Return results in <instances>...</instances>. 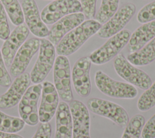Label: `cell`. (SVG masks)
<instances>
[{"label": "cell", "instance_id": "obj_1", "mask_svg": "<svg viewBox=\"0 0 155 138\" xmlns=\"http://www.w3.org/2000/svg\"><path fill=\"white\" fill-rule=\"evenodd\" d=\"M102 24L94 19L84 21L67 33L56 47V53L61 56H69L75 53L92 36L97 33Z\"/></svg>", "mask_w": 155, "mask_h": 138}, {"label": "cell", "instance_id": "obj_2", "mask_svg": "<svg viewBox=\"0 0 155 138\" xmlns=\"http://www.w3.org/2000/svg\"><path fill=\"white\" fill-rule=\"evenodd\" d=\"M131 36V31L123 29L109 39L101 47L93 51L89 58L96 65L104 64L114 58L128 43Z\"/></svg>", "mask_w": 155, "mask_h": 138}, {"label": "cell", "instance_id": "obj_3", "mask_svg": "<svg viewBox=\"0 0 155 138\" xmlns=\"http://www.w3.org/2000/svg\"><path fill=\"white\" fill-rule=\"evenodd\" d=\"M94 81L101 92L111 97L134 99L137 95V90L134 85L115 80L101 70L96 72Z\"/></svg>", "mask_w": 155, "mask_h": 138}, {"label": "cell", "instance_id": "obj_4", "mask_svg": "<svg viewBox=\"0 0 155 138\" xmlns=\"http://www.w3.org/2000/svg\"><path fill=\"white\" fill-rule=\"evenodd\" d=\"M39 50L38 57L30 74L31 81L35 84L44 81L53 67L56 59L54 46L48 39H40Z\"/></svg>", "mask_w": 155, "mask_h": 138}, {"label": "cell", "instance_id": "obj_5", "mask_svg": "<svg viewBox=\"0 0 155 138\" xmlns=\"http://www.w3.org/2000/svg\"><path fill=\"white\" fill-rule=\"evenodd\" d=\"M113 67L116 73L122 79L142 90H147L152 84L149 75L134 67L122 53H119L114 58Z\"/></svg>", "mask_w": 155, "mask_h": 138}, {"label": "cell", "instance_id": "obj_6", "mask_svg": "<svg viewBox=\"0 0 155 138\" xmlns=\"http://www.w3.org/2000/svg\"><path fill=\"white\" fill-rule=\"evenodd\" d=\"M87 107L93 113L106 117L120 127H125L128 122L129 117L126 110L114 102L92 97L87 100Z\"/></svg>", "mask_w": 155, "mask_h": 138}, {"label": "cell", "instance_id": "obj_7", "mask_svg": "<svg viewBox=\"0 0 155 138\" xmlns=\"http://www.w3.org/2000/svg\"><path fill=\"white\" fill-rule=\"evenodd\" d=\"M71 77L68 59L67 56L59 55L56 58L53 65V81L59 96L64 102L73 100Z\"/></svg>", "mask_w": 155, "mask_h": 138}, {"label": "cell", "instance_id": "obj_8", "mask_svg": "<svg viewBox=\"0 0 155 138\" xmlns=\"http://www.w3.org/2000/svg\"><path fill=\"white\" fill-rule=\"evenodd\" d=\"M42 85L37 84L27 88L18 105V112L25 123L35 126L39 122L38 102L41 94Z\"/></svg>", "mask_w": 155, "mask_h": 138}, {"label": "cell", "instance_id": "obj_9", "mask_svg": "<svg viewBox=\"0 0 155 138\" xmlns=\"http://www.w3.org/2000/svg\"><path fill=\"white\" fill-rule=\"evenodd\" d=\"M79 12L82 13V8L78 0H54L42 10L41 17L45 24L51 25L65 16Z\"/></svg>", "mask_w": 155, "mask_h": 138}, {"label": "cell", "instance_id": "obj_10", "mask_svg": "<svg viewBox=\"0 0 155 138\" xmlns=\"http://www.w3.org/2000/svg\"><path fill=\"white\" fill-rule=\"evenodd\" d=\"M136 6L132 3L122 5L97 31L101 38H109L124 29L136 12Z\"/></svg>", "mask_w": 155, "mask_h": 138}, {"label": "cell", "instance_id": "obj_11", "mask_svg": "<svg viewBox=\"0 0 155 138\" xmlns=\"http://www.w3.org/2000/svg\"><path fill=\"white\" fill-rule=\"evenodd\" d=\"M91 65L89 56H84L74 63L72 69L71 76L73 87L78 94L82 97H88L91 92Z\"/></svg>", "mask_w": 155, "mask_h": 138}, {"label": "cell", "instance_id": "obj_12", "mask_svg": "<svg viewBox=\"0 0 155 138\" xmlns=\"http://www.w3.org/2000/svg\"><path fill=\"white\" fill-rule=\"evenodd\" d=\"M69 107L73 121V138H91L90 117L87 106L80 100L73 99Z\"/></svg>", "mask_w": 155, "mask_h": 138}, {"label": "cell", "instance_id": "obj_13", "mask_svg": "<svg viewBox=\"0 0 155 138\" xmlns=\"http://www.w3.org/2000/svg\"><path fill=\"white\" fill-rule=\"evenodd\" d=\"M40 39L30 38L24 42L16 52L10 67V73L13 77L24 73L33 56L39 50Z\"/></svg>", "mask_w": 155, "mask_h": 138}, {"label": "cell", "instance_id": "obj_14", "mask_svg": "<svg viewBox=\"0 0 155 138\" xmlns=\"http://www.w3.org/2000/svg\"><path fill=\"white\" fill-rule=\"evenodd\" d=\"M41 100L39 108V120L41 123L49 122L56 113L59 105V94L54 85L48 81L42 84Z\"/></svg>", "mask_w": 155, "mask_h": 138}, {"label": "cell", "instance_id": "obj_15", "mask_svg": "<svg viewBox=\"0 0 155 138\" xmlns=\"http://www.w3.org/2000/svg\"><path fill=\"white\" fill-rule=\"evenodd\" d=\"M21 7L26 25L35 36L44 38L48 36L49 30L42 21L35 0H22Z\"/></svg>", "mask_w": 155, "mask_h": 138}, {"label": "cell", "instance_id": "obj_16", "mask_svg": "<svg viewBox=\"0 0 155 138\" xmlns=\"http://www.w3.org/2000/svg\"><path fill=\"white\" fill-rule=\"evenodd\" d=\"M29 31L26 24H22L17 25L5 40L1 51L7 67L10 68L16 52L26 41L29 34Z\"/></svg>", "mask_w": 155, "mask_h": 138}, {"label": "cell", "instance_id": "obj_17", "mask_svg": "<svg viewBox=\"0 0 155 138\" xmlns=\"http://www.w3.org/2000/svg\"><path fill=\"white\" fill-rule=\"evenodd\" d=\"M30 82V76L28 73L16 77L7 91L0 96V108H10L19 104Z\"/></svg>", "mask_w": 155, "mask_h": 138}, {"label": "cell", "instance_id": "obj_18", "mask_svg": "<svg viewBox=\"0 0 155 138\" xmlns=\"http://www.w3.org/2000/svg\"><path fill=\"white\" fill-rule=\"evenodd\" d=\"M85 20L82 12L68 15L56 21L49 30L48 40L56 45L62 38L69 31L79 25Z\"/></svg>", "mask_w": 155, "mask_h": 138}, {"label": "cell", "instance_id": "obj_19", "mask_svg": "<svg viewBox=\"0 0 155 138\" xmlns=\"http://www.w3.org/2000/svg\"><path fill=\"white\" fill-rule=\"evenodd\" d=\"M56 130L54 138H71L72 117L69 105L64 101L59 103L55 113Z\"/></svg>", "mask_w": 155, "mask_h": 138}, {"label": "cell", "instance_id": "obj_20", "mask_svg": "<svg viewBox=\"0 0 155 138\" xmlns=\"http://www.w3.org/2000/svg\"><path fill=\"white\" fill-rule=\"evenodd\" d=\"M155 38V20L143 23L131 34L128 49L130 53L138 51Z\"/></svg>", "mask_w": 155, "mask_h": 138}, {"label": "cell", "instance_id": "obj_21", "mask_svg": "<svg viewBox=\"0 0 155 138\" xmlns=\"http://www.w3.org/2000/svg\"><path fill=\"white\" fill-rule=\"evenodd\" d=\"M127 59L133 65L145 66L151 64L155 60V38L138 51L128 54Z\"/></svg>", "mask_w": 155, "mask_h": 138}, {"label": "cell", "instance_id": "obj_22", "mask_svg": "<svg viewBox=\"0 0 155 138\" xmlns=\"http://www.w3.org/2000/svg\"><path fill=\"white\" fill-rule=\"evenodd\" d=\"M145 123V119L142 115L133 116L125 126L121 138H140Z\"/></svg>", "mask_w": 155, "mask_h": 138}, {"label": "cell", "instance_id": "obj_23", "mask_svg": "<svg viewBox=\"0 0 155 138\" xmlns=\"http://www.w3.org/2000/svg\"><path fill=\"white\" fill-rule=\"evenodd\" d=\"M11 22L15 25L23 24L24 21L21 5L18 0H0Z\"/></svg>", "mask_w": 155, "mask_h": 138}, {"label": "cell", "instance_id": "obj_24", "mask_svg": "<svg viewBox=\"0 0 155 138\" xmlns=\"http://www.w3.org/2000/svg\"><path fill=\"white\" fill-rule=\"evenodd\" d=\"M119 0H102L95 15V20L100 24L105 23L118 10Z\"/></svg>", "mask_w": 155, "mask_h": 138}, {"label": "cell", "instance_id": "obj_25", "mask_svg": "<svg viewBox=\"0 0 155 138\" xmlns=\"http://www.w3.org/2000/svg\"><path fill=\"white\" fill-rule=\"evenodd\" d=\"M25 125L23 120L8 116L0 111V131L15 133L22 130Z\"/></svg>", "mask_w": 155, "mask_h": 138}, {"label": "cell", "instance_id": "obj_26", "mask_svg": "<svg viewBox=\"0 0 155 138\" xmlns=\"http://www.w3.org/2000/svg\"><path fill=\"white\" fill-rule=\"evenodd\" d=\"M155 106V81L139 97L137 107L140 111H147Z\"/></svg>", "mask_w": 155, "mask_h": 138}, {"label": "cell", "instance_id": "obj_27", "mask_svg": "<svg viewBox=\"0 0 155 138\" xmlns=\"http://www.w3.org/2000/svg\"><path fill=\"white\" fill-rule=\"evenodd\" d=\"M137 19L141 24L155 20V1L147 4L139 10Z\"/></svg>", "mask_w": 155, "mask_h": 138}, {"label": "cell", "instance_id": "obj_28", "mask_svg": "<svg viewBox=\"0 0 155 138\" xmlns=\"http://www.w3.org/2000/svg\"><path fill=\"white\" fill-rule=\"evenodd\" d=\"M10 34L5 10L0 1V39L5 40Z\"/></svg>", "mask_w": 155, "mask_h": 138}, {"label": "cell", "instance_id": "obj_29", "mask_svg": "<svg viewBox=\"0 0 155 138\" xmlns=\"http://www.w3.org/2000/svg\"><path fill=\"white\" fill-rule=\"evenodd\" d=\"M97 0H81L82 13L88 19H93L95 16Z\"/></svg>", "mask_w": 155, "mask_h": 138}, {"label": "cell", "instance_id": "obj_30", "mask_svg": "<svg viewBox=\"0 0 155 138\" xmlns=\"http://www.w3.org/2000/svg\"><path fill=\"white\" fill-rule=\"evenodd\" d=\"M11 84V77L6 69L5 62L0 50V85L4 87H6L10 86Z\"/></svg>", "mask_w": 155, "mask_h": 138}, {"label": "cell", "instance_id": "obj_31", "mask_svg": "<svg viewBox=\"0 0 155 138\" xmlns=\"http://www.w3.org/2000/svg\"><path fill=\"white\" fill-rule=\"evenodd\" d=\"M141 136L142 138H155V114L145 123Z\"/></svg>", "mask_w": 155, "mask_h": 138}, {"label": "cell", "instance_id": "obj_32", "mask_svg": "<svg viewBox=\"0 0 155 138\" xmlns=\"http://www.w3.org/2000/svg\"><path fill=\"white\" fill-rule=\"evenodd\" d=\"M51 126L49 122L41 123L31 138H51Z\"/></svg>", "mask_w": 155, "mask_h": 138}, {"label": "cell", "instance_id": "obj_33", "mask_svg": "<svg viewBox=\"0 0 155 138\" xmlns=\"http://www.w3.org/2000/svg\"><path fill=\"white\" fill-rule=\"evenodd\" d=\"M0 138H23L22 136L11 133H7L0 131Z\"/></svg>", "mask_w": 155, "mask_h": 138}, {"label": "cell", "instance_id": "obj_34", "mask_svg": "<svg viewBox=\"0 0 155 138\" xmlns=\"http://www.w3.org/2000/svg\"><path fill=\"white\" fill-rule=\"evenodd\" d=\"M145 1H148V0H145Z\"/></svg>", "mask_w": 155, "mask_h": 138}, {"label": "cell", "instance_id": "obj_35", "mask_svg": "<svg viewBox=\"0 0 155 138\" xmlns=\"http://www.w3.org/2000/svg\"></svg>", "mask_w": 155, "mask_h": 138}]
</instances>
